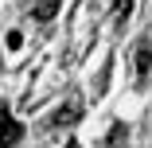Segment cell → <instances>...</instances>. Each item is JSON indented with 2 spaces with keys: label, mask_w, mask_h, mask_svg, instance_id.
<instances>
[{
  "label": "cell",
  "mask_w": 152,
  "mask_h": 148,
  "mask_svg": "<svg viewBox=\"0 0 152 148\" xmlns=\"http://www.w3.org/2000/svg\"><path fill=\"white\" fill-rule=\"evenodd\" d=\"M133 63H137V78L144 82V78H148V66H152V43H148V39H137V47H133Z\"/></svg>",
  "instance_id": "7a4b0ae2"
},
{
  "label": "cell",
  "mask_w": 152,
  "mask_h": 148,
  "mask_svg": "<svg viewBox=\"0 0 152 148\" xmlns=\"http://www.w3.org/2000/svg\"><path fill=\"white\" fill-rule=\"evenodd\" d=\"M4 43H8V47H12V51H16V47H20V43H23V35H20V31H8V39H4Z\"/></svg>",
  "instance_id": "8992f818"
},
{
  "label": "cell",
  "mask_w": 152,
  "mask_h": 148,
  "mask_svg": "<svg viewBox=\"0 0 152 148\" xmlns=\"http://www.w3.org/2000/svg\"><path fill=\"white\" fill-rule=\"evenodd\" d=\"M58 4H63V0H35V4H31V20H39V23L55 20L58 16Z\"/></svg>",
  "instance_id": "3957f363"
},
{
  "label": "cell",
  "mask_w": 152,
  "mask_h": 148,
  "mask_svg": "<svg viewBox=\"0 0 152 148\" xmlns=\"http://www.w3.org/2000/svg\"><path fill=\"white\" fill-rule=\"evenodd\" d=\"M133 12V0H113V16H121V20H125Z\"/></svg>",
  "instance_id": "5b68a950"
},
{
  "label": "cell",
  "mask_w": 152,
  "mask_h": 148,
  "mask_svg": "<svg viewBox=\"0 0 152 148\" xmlns=\"http://www.w3.org/2000/svg\"><path fill=\"white\" fill-rule=\"evenodd\" d=\"M23 136V129H20V121L8 113V105L0 101V148H12L16 140Z\"/></svg>",
  "instance_id": "6da1fadb"
},
{
  "label": "cell",
  "mask_w": 152,
  "mask_h": 148,
  "mask_svg": "<svg viewBox=\"0 0 152 148\" xmlns=\"http://www.w3.org/2000/svg\"><path fill=\"white\" fill-rule=\"evenodd\" d=\"M78 113H82V105H78V101H66L63 109L55 113V125H74V121H78Z\"/></svg>",
  "instance_id": "277c9868"
}]
</instances>
